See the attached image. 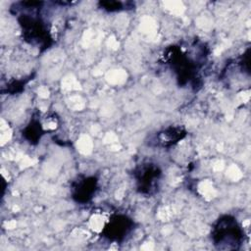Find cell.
Listing matches in <instances>:
<instances>
[{"label":"cell","instance_id":"obj_1","mask_svg":"<svg viewBox=\"0 0 251 251\" xmlns=\"http://www.w3.org/2000/svg\"><path fill=\"white\" fill-rule=\"evenodd\" d=\"M43 4V2L38 1H25L18 3L20 7L16 8L17 13L20 11L18 22L24 40L32 46L38 47L40 51L48 49L53 44L50 29L38 15V11Z\"/></svg>","mask_w":251,"mask_h":251},{"label":"cell","instance_id":"obj_2","mask_svg":"<svg viewBox=\"0 0 251 251\" xmlns=\"http://www.w3.org/2000/svg\"><path fill=\"white\" fill-rule=\"evenodd\" d=\"M245 239V233L235 217L220 216L211 228V240L218 250H239Z\"/></svg>","mask_w":251,"mask_h":251},{"label":"cell","instance_id":"obj_3","mask_svg":"<svg viewBox=\"0 0 251 251\" xmlns=\"http://www.w3.org/2000/svg\"><path fill=\"white\" fill-rule=\"evenodd\" d=\"M164 62L174 72L177 83L183 86L187 83H193L198 79V71L204 63L202 60L194 59L191 55L184 52L177 45L167 47L163 54Z\"/></svg>","mask_w":251,"mask_h":251},{"label":"cell","instance_id":"obj_4","mask_svg":"<svg viewBox=\"0 0 251 251\" xmlns=\"http://www.w3.org/2000/svg\"><path fill=\"white\" fill-rule=\"evenodd\" d=\"M162 177L161 168L154 163L145 162L137 165L133 170V178L138 193L146 196L157 192Z\"/></svg>","mask_w":251,"mask_h":251},{"label":"cell","instance_id":"obj_5","mask_svg":"<svg viewBox=\"0 0 251 251\" xmlns=\"http://www.w3.org/2000/svg\"><path fill=\"white\" fill-rule=\"evenodd\" d=\"M135 228V222L125 214H114L110 217L101 230V236L105 239L120 243L125 241Z\"/></svg>","mask_w":251,"mask_h":251},{"label":"cell","instance_id":"obj_6","mask_svg":"<svg viewBox=\"0 0 251 251\" xmlns=\"http://www.w3.org/2000/svg\"><path fill=\"white\" fill-rule=\"evenodd\" d=\"M98 189V178L94 176H79L71 184V196L77 204H86Z\"/></svg>","mask_w":251,"mask_h":251},{"label":"cell","instance_id":"obj_7","mask_svg":"<svg viewBox=\"0 0 251 251\" xmlns=\"http://www.w3.org/2000/svg\"><path fill=\"white\" fill-rule=\"evenodd\" d=\"M186 134L187 131L184 126L179 125H172L156 132L153 137V142L157 147L170 148L182 140Z\"/></svg>","mask_w":251,"mask_h":251},{"label":"cell","instance_id":"obj_8","mask_svg":"<svg viewBox=\"0 0 251 251\" xmlns=\"http://www.w3.org/2000/svg\"><path fill=\"white\" fill-rule=\"evenodd\" d=\"M45 133V130L43 129L39 120L35 117L31 118V120L28 122V124L25 126L23 129V137L32 145H35L39 142L42 135Z\"/></svg>","mask_w":251,"mask_h":251},{"label":"cell","instance_id":"obj_9","mask_svg":"<svg viewBox=\"0 0 251 251\" xmlns=\"http://www.w3.org/2000/svg\"><path fill=\"white\" fill-rule=\"evenodd\" d=\"M98 7L108 13L113 12H120L124 10L132 9V5L129 2H122V1H115V0H107V1H99Z\"/></svg>","mask_w":251,"mask_h":251},{"label":"cell","instance_id":"obj_10","mask_svg":"<svg viewBox=\"0 0 251 251\" xmlns=\"http://www.w3.org/2000/svg\"><path fill=\"white\" fill-rule=\"evenodd\" d=\"M31 77L29 78H24V79H14L12 81H10L8 83V86H7V92L10 93V94H16V93H19L21 92L24 88H25V85L28 82V80L30 79Z\"/></svg>","mask_w":251,"mask_h":251}]
</instances>
